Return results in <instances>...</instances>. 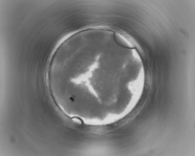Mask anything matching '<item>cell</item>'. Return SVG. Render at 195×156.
<instances>
[{"label": "cell", "instance_id": "cell-1", "mask_svg": "<svg viewBox=\"0 0 195 156\" xmlns=\"http://www.w3.org/2000/svg\"><path fill=\"white\" fill-rule=\"evenodd\" d=\"M114 38L117 43L125 47L132 49L134 46L131 42L125 37L118 33L114 34Z\"/></svg>", "mask_w": 195, "mask_h": 156}]
</instances>
